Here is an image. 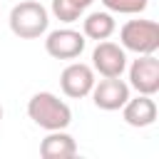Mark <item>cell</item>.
Instances as JSON below:
<instances>
[{"instance_id": "obj_1", "label": "cell", "mask_w": 159, "mask_h": 159, "mask_svg": "<svg viewBox=\"0 0 159 159\" xmlns=\"http://www.w3.org/2000/svg\"><path fill=\"white\" fill-rule=\"evenodd\" d=\"M27 117L37 127H42L45 132L67 129L72 124V109H70V104L62 102L52 92H37V94H32L30 102H27Z\"/></svg>"}, {"instance_id": "obj_2", "label": "cell", "mask_w": 159, "mask_h": 159, "mask_svg": "<svg viewBox=\"0 0 159 159\" xmlns=\"http://www.w3.org/2000/svg\"><path fill=\"white\" fill-rule=\"evenodd\" d=\"M7 22H10L12 35H17L20 40H37L47 32L50 12L37 0H22L10 10Z\"/></svg>"}, {"instance_id": "obj_3", "label": "cell", "mask_w": 159, "mask_h": 159, "mask_svg": "<svg viewBox=\"0 0 159 159\" xmlns=\"http://www.w3.org/2000/svg\"><path fill=\"white\" fill-rule=\"evenodd\" d=\"M119 45L137 55H154L159 50V22L127 20L119 30Z\"/></svg>"}, {"instance_id": "obj_4", "label": "cell", "mask_w": 159, "mask_h": 159, "mask_svg": "<svg viewBox=\"0 0 159 159\" xmlns=\"http://www.w3.org/2000/svg\"><path fill=\"white\" fill-rule=\"evenodd\" d=\"M84 45H87V37L72 27L52 30L45 37V52L55 60H75L84 52Z\"/></svg>"}, {"instance_id": "obj_5", "label": "cell", "mask_w": 159, "mask_h": 159, "mask_svg": "<svg viewBox=\"0 0 159 159\" xmlns=\"http://www.w3.org/2000/svg\"><path fill=\"white\" fill-rule=\"evenodd\" d=\"M92 70L102 77H122V72L127 70V50L117 42L99 40L92 50Z\"/></svg>"}, {"instance_id": "obj_6", "label": "cell", "mask_w": 159, "mask_h": 159, "mask_svg": "<svg viewBox=\"0 0 159 159\" xmlns=\"http://www.w3.org/2000/svg\"><path fill=\"white\" fill-rule=\"evenodd\" d=\"M89 94H92L94 107H99L104 112H117L129 99V84L122 77H104V80L94 82Z\"/></svg>"}, {"instance_id": "obj_7", "label": "cell", "mask_w": 159, "mask_h": 159, "mask_svg": "<svg viewBox=\"0 0 159 159\" xmlns=\"http://www.w3.org/2000/svg\"><path fill=\"white\" fill-rule=\"evenodd\" d=\"M129 87L149 97L159 92V60L154 55H139L129 65Z\"/></svg>"}, {"instance_id": "obj_8", "label": "cell", "mask_w": 159, "mask_h": 159, "mask_svg": "<svg viewBox=\"0 0 159 159\" xmlns=\"http://www.w3.org/2000/svg\"><path fill=\"white\" fill-rule=\"evenodd\" d=\"M94 82H97L94 80V70H92V65H84V62H70L60 75V87L72 99L87 97L92 92Z\"/></svg>"}, {"instance_id": "obj_9", "label": "cell", "mask_w": 159, "mask_h": 159, "mask_svg": "<svg viewBox=\"0 0 159 159\" xmlns=\"http://www.w3.org/2000/svg\"><path fill=\"white\" fill-rule=\"evenodd\" d=\"M122 117L129 127H137V129L152 127L157 122V102L149 94H137L134 99L129 97L122 107Z\"/></svg>"}, {"instance_id": "obj_10", "label": "cell", "mask_w": 159, "mask_h": 159, "mask_svg": "<svg viewBox=\"0 0 159 159\" xmlns=\"http://www.w3.org/2000/svg\"><path fill=\"white\" fill-rule=\"evenodd\" d=\"M77 154V142L65 129L47 132V137L40 142V157L42 159H70Z\"/></svg>"}, {"instance_id": "obj_11", "label": "cell", "mask_w": 159, "mask_h": 159, "mask_svg": "<svg viewBox=\"0 0 159 159\" xmlns=\"http://www.w3.org/2000/svg\"><path fill=\"white\" fill-rule=\"evenodd\" d=\"M114 30H117V22H114V17H112L109 10L107 12H102V10L89 12L82 20V35L89 37V40H97V42L99 40H109L114 35Z\"/></svg>"}, {"instance_id": "obj_12", "label": "cell", "mask_w": 159, "mask_h": 159, "mask_svg": "<svg viewBox=\"0 0 159 159\" xmlns=\"http://www.w3.org/2000/svg\"><path fill=\"white\" fill-rule=\"evenodd\" d=\"M94 0H52V15L60 22H77Z\"/></svg>"}, {"instance_id": "obj_13", "label": "cell", "mask_w": 159, "mask_h": 159, "mask_svg": "<svg viewBox=\"0 0 159 159\" xmlns=\"http://www.w3.org/2000/svg\"><path fill=\"white\" fill-rule=\"evenodd\" d=\"M102 5L109 12H119V15H139L147 10L149 0H102Z\"/></svg>"}, {"instance_id": "obj_14", "label": "cell", "mask_w": 159, "mask_h": 159, "mask_svg": "<svg viewBox=\"0 0 159 159\" xmlns=\"http://www.w3.org/2000/svg\"><path fill=\"white\" fill-rule=\"evenodd\" d=\"M2 114H5V112H2V104H0V122H2Z\"/></svg>"}]
</instances>
